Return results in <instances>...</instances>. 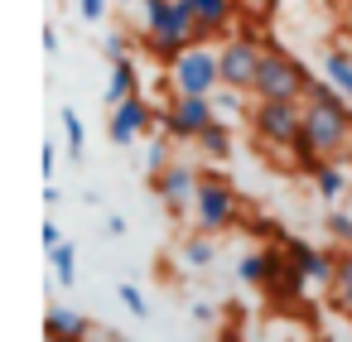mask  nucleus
<instances>
[{"label":"nucleus","instance_id":"obj_1","mask_svg":"<svg viewBox=\"0 0 352 342\" xmlns=\"http://www.w3.org/2000/svg\"><path fill=\"white\" fill-rule=\"evenodd\" d=\"M347 145H352V102L328 78H314L304 97V126L294 140V159L309 174L318 159H338Z\"/></svg>","mask_w":352,"mask_h":342},{"label":"nucleus","instance_id":"obj_2","mask_svg":"<svg viewBox=\"0 0 352 342\" xmlns=\"http://www.w3.org/2000/svg\"><path fill=\"white\" fill-rule=\"evenodd\" d=\"M198 34V15L188 0H145V49L160 58H179L184 49H193Z\"/></svg>","mask_w":352,"mask_h":342},{"label":"nucleus","instance_id":"obj_3","mask_svg":"<svg viewBox=\"0 0 352 342\" xmlns=\"http://www.w3.org/2000/svg\"><path fill=\"white\" fill-rule=\"evenodd\" d=\"M309 82H314V78L304 73L299 58H289L280 44H265L251 97H256V102H304V97H309Z\"/></svg>","mask_w":352,"mask_h":342},{"label":"nucleus","instance_id":"obj_4","mask_svg":"<svg viewBox=\"0 0 352 342\" xmlns=\"http://www.w3.org/2000/svg\"><path fill=\"white\" fill-rule=\"evenodd\" d=\"M169 87H174V97H217V92H222L217 49L193 44V49H184L179 58H169Z\"/></svg>","mask_w":352,"mask_h":342},{"label":"nucleus","instance_id":"obj_5","mask_svg":"<svg viewBox=\"0 0 352 342\" xmlns=\"http://www.w3.org/2000/svg\"><path fill=\"white\" fill-rule=\"evenodd\" d=\"M241 217V198H236V188L222 179V174H203L198 179V193H193V222H198V231H227L232 222Z\"/></svg>","mask_w":352,"mask_h":342},{"label":"nucleus","instance_id":"obj_6","mask_svg":"<svg viewBox=\"0 0 352 342\" xmlns=\"http://www.w3.org/2000/svg\"><path fill=\"white\" fill-rule=\"evenodd\" d=\"M304 126V102H256L251 106V130L261 150H294Z\"/></svg>","mask_w":352,"mask_h":342},{"label":"nucleus","instance_id":"obj_7","mask_svg":"<svg viewBox=\"0 0 352 342\" xmlns=\"http://www.w3.org/2000/svg\"><path fill=\"white\" fill-rule=\"evenodd\" d=\"M261 54H265L261 39H251V34H232V39L217 49L222 87H232V92H251V87H256V73H261Z\"/></svg>","mask_w":352,"mask_h":342},{"label":"nucleus","instance_id":"obj_8","mask_svg":"<svg viewBox=\"0 0 352 342\" xmlns=\"http://www.w3.org/2000/svg\"><path fill=\"white\" fill-rule=\"evenodd\" d=\"M212 121H222L217 106H212V97H174L160 111V126H164L169 140H198Z\"/></svg>","mask_w":352,"mask_h":342},{"label":"nucleus","instance_id":"obj_9","mask_svg":"<svg viewBox=\"0 0 352 342\" xmlns=\"http://www.w3.org/2000/svg\"><path fill=\"white\" fill-rule=\"evenodd\" d=\"M198 179L203 174H193V164H184V159H174L160 179H150V193L174 212V217H184L188 207H193V193H198Z\"/></svg>","mask_w":352,"mask_h":342},{"label":"nucleus","instance_id":"obj_10","mask_svg":"<svg viewBox=\"0 0 352 342\" xmlns=\"http://www.w3.org/2000/svg\"><path fill=\"white\" fill-rule=\"evenodd\" d=\"M145 130H155V106H150L145 97H131V102H121V106L111 111V121H107V135H111V145H135Z\"/></svg>","mask_w":352,"mask_h":342},{"label":"nucleus","instance_id":"obj_11","mask_svg":"<svg viewBox=\"0 0 352 342\" xmlns=\"http://www.w3.org/2000/svg\"><path fill=\"white\" fill-rule=\"evenodd\" d=\"M285 255L304 275V284H333V275H338V260L323 255V251H314L309 241H285Z\"/></svg>","mask_w":352,"mask_h":342},{"label":"nucleus","instance_id":"obj_12","mask_svg":"<svg viewBox=\"0 0 352 342\" xmlns=\"http://www.w3.org/2000/svg\"><path fill=\"white\" fill-rule=\"evenodd\" d=\"M44 332H49V337H63V342H87L92 318L78 313V308H68V304H54L49 318H44Z\"/></svg>","mask_w":352,"mask_h":342},{"label":"nucleus","instance_id":"obj_13","mask_svg":"<svg viewBox=\"0 0 352 342\" xmlns=\"http://www.w3.org/2000/svg\"><path fill=\"white\" fill-rule=\"evenodd\" d=\"M193 15H198V34L212 39V34H227L232 20H236V0H188Z\"/></svg>","mask_w":352,"mask_h":342},{"label":"nucleus","instance_id":"obj_14","mask_svg":"<svg viewBox=\"0 0 352 342\" xmlns=\"http://www.w3.org/2000/svg\"><path fill=\"white\" fill-rule=\"evenodd\" d=\"M131 97H140V68H135V58L111 63V78H107V111H116V106L131 102Z\"/></svg>","mask_w":352,"mask_h":342},{"label":"nucleus","instance_id":"obj_15","mask_svg":"<svg viewBox=\"0 0 352 342\" xmlns=\"http://www.w3.org/2000/svg\"><path fill=\"white\" fill-rule=\"evenodd\" d=\"M309 179H314V193H318L323 203H338V198L347 193V169H342V159H318V164L309 169Z\"/></svg>","mask_w":352,"mask_h":342},{"label":"nucleus","instance_id":"obj_16","mask_svg":"<svg viewBox=\"0 0 352 342\" xmlns=\"http://www.w3.org/2000/svg\"><path fill=\"white\" fill-rule=\"evenodd\" d=\"M280 265H285V260H280L275 251H246V255H241V265H236V275H241V284H256V289H261V284H270V280H275V270H280Z\"/></svg>","mask_w":352,"mask_h":342},{"label":"nucleus","instance_id":"obj_17","mask_svg":"<svg viewBox=\"0 0 352 342\" xmlns=\"http://www.w3.org/2000/svg\"><path fill=\"white\" fill-rule=\"evenodd\" d=\"M323 78L352 102V49H342V44H333L328 54H323Z\"/></svg>","mask_w":352,"mask_h":342},{"label":"nucleus","instance_id":"obj_18","mask_svg":"<svg viewBox=\"0 0 352 342\" xmlns=\"http://www.w3.org/2000/svg\"><path fill=\"white\" fill-rule=\"evenodd\" d=\"M49 265H54V280H58L63 289L78 284V246H73V241L54 246V251H49Z\"/></svg>","mask_w":352,"mask_h":342},{"label":"nucleus","instance_id":"obj_19","mask_svg":"<svg viewBox=\"0 0 352 342\" xmlns=\"http://www.w3.org/2000/svg\"><path fill=\"white\" fill-rule=\"evenodd\" d=\"M328 294H333V304H338L342 313H352V246L338 255V275H333Z\"/></svg>","mask_w":352,"mask_h":342},{"label":"nucleus","instance_id":"obj_20","mask_svg":"<svg viewBox=\"0 0 352 342\" xmlns=\"http://www.w3.org/2000/svg\"><path fill=\"white\" fill-rule=\"evenodd\" d=\"M193 145H198L208 159H227V155H232V130H227V121H212Z\"/></svg>","mask_w":352,"mask_h":342},{"label":"nucleus","instance_id":"obj_21","mask_svg":"<svg viewBox=\"0 0 352 342\" xmlns=\"http://www.w3.org/2000/svg\"><path fill=\"white\" fill-rule=\"evenodd\" d=\"M184 265H193V270H203V265H212V255H217V246H212V236L208 231H198V236H188L184 241Z\"/></svg>","mask_w":352,"mask_h":342},{"label":"nucleus","instance_id":"obj_22","mask_svg":"<svg viewBox=\"0 0 352 342\" xmlns=\"http://www.w3.org/2000/svg\"><path fill=\"white\" fill-rule=\"evenodd\" d=\"M58 121H63V140H68V155H73V159H82V145H87V126L78 121V111H73V106H63V111H58Z\"/></svg>","mask_w":352,"mask_h":342},{"label":"nucleus","instance_id":"obj_23","mask_svg":"<svg viewBox=\"0 0 352 342\" xmlns=\"http://www.w3.org/2000/svg\"><path fill=\"white\" fill-rule=\"evenodd\" d=\"M169 164H174V155H169V135L150 140V150H145V179H160Z\"/></svg>","mask_w":352,"mask_h":342},{"label":"nucleus","instance_id":"obj_24","mask_svg":"<svg viewBox=\"0 0 352 342\" xmlns=\"http://www.w3.org/2000/svg\"><path fill=\"white\" fill-rule=\"evenodd\" d=\"M323 222H328V236H333V241H347V246H352V212H338V207H333Z\"/></svg>","mask_w":352,"mask_h":342},{"label":"nucleus","instance_id":"obj_25","mask_svg":"<svg viewBox=\"0 0 352 342\" xmlns=\"http://www.w3.org/2000/svg\"><path fill=\"white\" fill-rule=\"evenodd\" d=\"M116 299H121V304H126L135 318H145V313H150V304H145V294H140L135 284H116Z\"/></svg>","mask_w":352,"mask_h":342},{"label":"nucleus","instance_id":"obj_26","mask_svg":"<svg viewBox=\"0 0 352 342\" xmlns=\"http://www.w3.org/2000/svg\"><path fill=\"white\" fill-rule=\"evenodd\" d=\"M102 54H107V63H126V58H131V39H126V34H107Z\"/></svg>","mask_w":352,"mask_h":342},{"label":"nucleus","instance_id":"obj_27","mask_svg":"<svg viewBox=\"0 0 352 342\" xmlns=\"http://www.w3.org/2000/svg\"><path fill=\"white\" fill-rule=\"evenodd\" d=\"M78 10H82V20L102 25V20H107V0H78Z\"/></svg>","mask_w":352,"mask_h":342},{"label":"nucleus","instance_id":"obj_28","mask_svg":"<svg viewBox=\"0 0 352 342\" xmlns=\"http://www.w3.org/2000/svg\"><path fill=\"white\" fill-rule=\"evenodd\" d=\"M39 241H44V251H54V246H63V231H58V222L49 217L44 227H39Z\"/></svg>","mask_w":352,"mask_h":342},{"label":"nucleus","instance_id":"obj_29","mask_svg":"<svg viewBox=\"0 0 352 342\" xmlns=\"http://www.w3.org/2000/svg\"><path fill=\"white\" fill-rule=\"evenodd\" d=\"M39 164H44V179L54 183V169H58V150H54V145H44V155H39Z\"/></svg>","mask_w":352,"mask_h":342},{"label":"nucleus","instance_id":"obj_30","mask_svg":"<svg viewBox=\"0 0 352 342\" xmlns=\"http://www.w3.org/2000/svg\"><path fill=\"white\" fill-rule=\"evenodd\" d=\"M107 236H126V217H121V212L107 217Z\"/></svg>","mask_w":352,"mask_h":342},{"label":"nucleus","instance_id":"obj_31","mask_svg":"<svg viewBox=\"0 0 352 342\" xmlns=\"http://www.w3.org/2000/svg\"><path fill=\"white\" fill-rule=\"evenodd\" d=\"M44 54H58V30L44 25Z\"/></svg>","mask_w":352,"mask_h":342},{"label":"nucleus","instance_id":"obj_32","mask_svg":"<svg viewBox=\"0 0 352 342\" xmlns=\"http://www.w3.org/2000/svg\"><path fill=\"white\" fill-rule=\"evenodd\" d=\"M44 342H63V337H49V332H44Z\"/></svg>","mask_w":352,"mask_h":342}]
</instances>
